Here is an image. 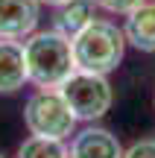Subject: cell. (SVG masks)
I'll return each mask as SVG.
<instances>
[{
    "label": "cell",
    "mask_w": 155,
    "mask_h": 158,
    "mask_svg": "<svg viewBox=\"0 0 155 158\" xmlns=\"http://www.w3.org/2000/svg\"><path fill=\"white\" fill-rule=\"evenodd\" d=\"M23 59L35 88H62V82L76 70L70 38L59 29H35L23 41Z\"/></svg>",
    "instance_id": "6da1fadb"
},
{
    "label": "cell",
    "mask_w": 155,
    "mask_h": 158,
    "mask_svg": "<svg viewBox=\"0 0 155 158\" xmlns=\"http://www.w3.org/2000/svg\"><path fill=\"white\" fill-rule=\"evenodd\" d=\"M70 47H73L76 70L108 76L123 64L129 44H126V35H123V27H117L114 21H105V18H97L79 35L70 38Z\"/></svg>",
    "instance_id": "7a4b0ae2"
},
{
    "label": "cell",
    "mask_w": 155,
    "mask_h": 158,
    "mask_svg": "<svg viewBox=\"0 0 155 158\" xmlns=\"http://www.w3.org/2000/svg\"><path fill=\"white\" fill-rule=\"evenodd\" d=\"M76 123L70 106L64 102L59 88H38L27 97L23 106V126L35 138H53V141H67L73 138Z\"/></svg>",
    "instance_id": "3957f363"
},
{
    "label": "cell",
    "mask_w": 155,
    "mask_h": 158,
    "mask_svg": "<svg viewBox=\"0 0 155 158\" xmlns=\"http://www.w3.org/2000/svg\"><path fill=\"white\" fill-rule=\"evenodd\" d=\"M62 97L70 106L76 120L82 123H94V120L105 117L114 106V88H111L108 76L103 73H88V70H73L62 82Z\"/></svg>",
    "instance_id": "277c9868"
},
{
    "label": "cell",
    "mask_w": 155,
    "mask_h": 158,
    "mask_svg": "<svg viewBox=\"0 0 155 158\" xmlns=\"http://www.w3.org/2000/svg\"><path fill=\"white\" fill-rule=\"evenodd\" d=\"M38 0H0V38L3 41H27L38 29Z\"/></svg>",
    "instance_id": "5b68a950"
},
{
    "label": "cell",
    "mask_w": 155,
    "mask_h": 158,
    "mask_svg": "<svg viewBox=\"0 0 155 158\" xmlns=\"http://www.w3.org/2000/svg\"><path fill=\"white\" fill-rule=\"evenodd\" d=\"M70 158H123V147L114 132L103 126H85L82 132H73L70 138Z\"/></svg>",
    "instance_id": "8992f818"
},
{
    "label": "cell",
    "mask_w": 155,
    "mask_h": 158,
    "mask_svg": "<svg viewBox=\"0 0 155 158\" xmlns=\"http://www.w3.org/2000/svg\"><path fill=\"white\" fill-rule=\"evenodd\" d=\"M126 44L141 53H155V0H144L138 9H132L123 23Z\"/></svg>",
    "instance_id": "52a82bcc"
},
{
    "label": "cell",
    "mask_w": 155,
    "mask_h": 158,
    "mask_svg": "<svg viewBox=\"0 0 155 158\" xmlns=\"http://www.w3.org/2000/svg\"><path fill=\"white\" fill-rule=\"evenodd\" d=\"M29 82L23 41H3L0 38V94H18Z\"/></svg>",
    "instance_id": "ba28073f"
},
{
    "label": "cell",
    "mask_w": 155,
    "mask_h": 158,
    "mask_svg": "<svg viewBox=\"0 0 155 158\" xmlns=\"http://www.w3.org/2000/svg\"><path fill=\"white\" fill-rule=\"evenodd\" d=\"M91 21H97V3H94V0H67L64 6L56 9V23H53V29H59L62 35L73 38V35H79Z\"/></svg>",
    "instance_id": "9c48e42d"
},
{
    "label": "cell",
    "mask_w": 155,
    "mask_h": 158,
    "mask_svg": "<svg viewBox=\"0 0 155 158\" xmlns=\"http://www.w3.org/2000/svg\"><path fill=\"white\" fill-rule=\"evenodd\" d=\"M18 158H70L64 141H53V138H35L29 135L27 141L18 147Z\"/></svg>",
    "instance_id": "30bf717a"
},
{
    "label": "cell",
    "mask_w": 155,
    "mask_h": 158,
    "mask_svg": "<svg viewBox=\"0 0 155 158\" xmlns=\"http://www.w3.org/2000/svg\"><path fill=\"white\" fill-rule=\"evenodd\" d=\"M97 3V9L108 12V15H117V18H126L132 9H138L144 0H94Z\"/></svg>",
    "instance_id": "8fae6325"
},
{
    "label": "cell",
    "mask_w": 155,
    "mask_h": 158,
    "mask_svg": "<svg viewBox=\"0 0 155 158\" xmlns=\"http://www.w3.org/2000/svg\"><path fill=\"white\" fill-rule=\"evenodd\" d=\"M123 158H155V138L135 141L129 149H123Z\"/></svg>",
    "instance_id": "7c38bea8"
},
{
    "label": "cell",
    "mask_w": 155,
    "mask_h": 158,
    "mask_svg": "<svg viewBox=\"0 0 155 158\" xmlns=\"http://www.w3.org/2000/svg\"><path fill=\"white\" fill-rule=\"evenodd\" d=\"M41 6H53V9H59V6H64L67 0H38Z\"/></svg>",
    "instance_id": "4fadbf2b"
},
{
    "label": "cell",
    "mask_w": 155,
    "mask_h": 158,
    "mask_svg": "<svg viewBox=\"0 0 155 158\" xmlns=\"http://www.w3.org/2000/svg\"><path fill=\"white\" fill-rule=\"evenodd\" d=\"M0 158H3V155H0Z\"/></svg>",
    "instance_id": "5bb4252c"
}]
</instances>
